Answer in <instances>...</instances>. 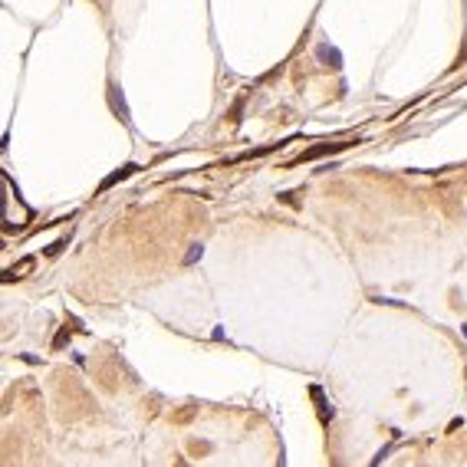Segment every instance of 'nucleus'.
Instances as JSON below:
<instances>
[{"mask_svg":"<svg viewBox=\"0 0 467 467\" xmlns=\"http://www.w3.org/2000/svg\"><path fill=\"white\" fill-rule=\"evenodd\" d=\"M33 267V257H23V260H17L13 267H7V273H4V283H10V280H20V276L26 273V270Z\"/></svg>","mask_w":467,"mask_h":467,"instance_id":"obj_6","label":"nucleus"},{"mask_svg":"<svg viewBox=\"0 0 467 467\" xmlns=\"http://www.w3.org/2000/svg\"><path fill=\"white\" fill-rule=\"evenodd\" d=\"M66 243H69V237H63V240H56L53 247H46V257H59L63 250H66Z\"/></svg>","mask_w":467,"mask_h":467,"instance_id":"obj_9","label":"nucleus"},{"mask_svg":"<svg viewBox=\"0 0 467 467\" xmlns=\"http://www.w3.org/2000/svg\"><path fill=\"white\" fill-rule=\"evenodd\" d=\"M316 56L323 59V63H326L329 69H336V73L343 69V53H339L336 46H329V43H319V46H316Z\"/></svg>","mask_w":467,"mask_h":467,"instance_id":"obj_4","label":"nucleus"},{"mask_svg":"<svg viewBox=\"0 0 467 467\" xmlns=\"http://www.w3.org/2000/svg\"><path fill=\"white\" fill-rule=\"evenodd\" d=\"M309 395H313V398L319 401V421H323V424H329V421H332V408H326L329 401H326L323 388H319V385H309Z\"/></svg>","mask_w":467,"mask_h":467,"instance_id":"obj_5","label":"nucleus"},{"mask_svg":"<svg viewBox=\"0 0 467 467\" xmlns=\"http://www.w3.org/2000/svg\"><path fill=\"white\" fill-rule=\"evenodd\" d=\"M349 145H355V142H339V145H313V148H306L303 155H299L296 162H293V165H303V162H316V158H323V155H336V151L349 148Z\"/></svg>","mask_w":467,"mask_h":467,"instance_id":"obj_2","label":"nucleus"},{"mask_svg":"<svg viewBox=\"0 0 467 467\" xmlns=\"http://www.w3.org/2000/svg\"><path fill=\"white\" fill-rule=\"evenodd\" d=\"M63 346H69V329H66V326L53 336V349H63Z\"/></svg>","mask_w":467,"mask_h":467,"instance_id":"obj_8","label":"nucleus"},{"mask_svg":"<svg viewBox=\"0 0 467 467\" xmlns=\"http://www.w3.org/2000/svg\"><path fill=\"white\" fill-rule=\"evenodd\" d=\"M201 257H204V243H191V250H188V257H184V267H191V263H198Z\"/></svg>","mask_w":467,"mask_h":467,"instance_id":"obj_7","label":"nucleus"},{"mask_svg":"<svg viewBox=\"0 0 467 467\" xmlns=\"http://www.w3.org/2000/svg\"><path fill=\"white\" fill-rule=\"evenodd\" d=\"M106 96H109V109H112V112H115L118 118H122L125 125H129V122H132V115H129V102H125V92L115 86V82H109Z\"/></svg>","mask_w":467,"mask_h":467,"instance_id":"obj_1","label":"nucleus"},{"mask_svg":"<svg viewBox=\"0 0 467 467\" xmlns=\"http://www.w3.org/2000/svg\"><path fill=\"white\" fill-rule=\"evenodd\" d=\"M135 171H138V165H135V162H125V165H122L118 171H112V175H106V178H102V184H99V194H106L109 188L122 184V181H125V178H132Z\"/></svg>","mask_w":467,"mask_h":467,"instance_id":"obj_3","label":"nucleus"}]
</instances>
